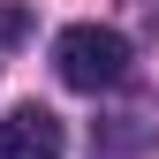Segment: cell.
Here are the masks:
<instances>
[{"label": "cell", "instance_id": "cell-4", "mask_svg": "<svg viewBox=\"0 0 159 159\" xmlns=\"http://www.w3.org/2000/svg\"><path fill=\"white\" fill-rule=\"evenodd\" d=\"M23 30H30V15H23V8H0V46H15Z\"/></svg>", "mask_w": 159, "mask_h": 159}, {"label": "cell", "instance_id": "cell-3", "mask_svg": "<svg viewBox=\"0 0 159 159\" xmlns=\"http://www.w3.org/2000/svg\"><path fill=\"white\" fill-rule=\"evenodd\" d=\"M159 144V106H121L106 121H91V152L98 159H136Z\"/></svg>", "mask_w": 159, "mask_h": 159}, {"label": "cell", "instance_id": "cell-1", "mask_svg": "<svg viewBox=\"0 0 159 159\" xmlns=\"http://www.w3.org/2000/svg\"><path fill=\"white\" fill-rule=\"evenodd\" d=\"M53 68H61L68 91H114L129 76V38L106 23H68L53 38Z\"/></svg>", "mask_w": 159, "mask_h": 159}, {"label": "cell", "instance_id": "cell-2", "mask_svg": "<svg viewBox=\"0 0 159 159\" xmlns=\"http://www.w3.org/2000/svg\"><path fill=\"white\" fill-rule=\"evenodd\" d=\"M61 152H68V129L46 106H15L0 121V159H61Z\"/></svg>", "mask_w": 159, "mask_h": 159}]
</instances>
